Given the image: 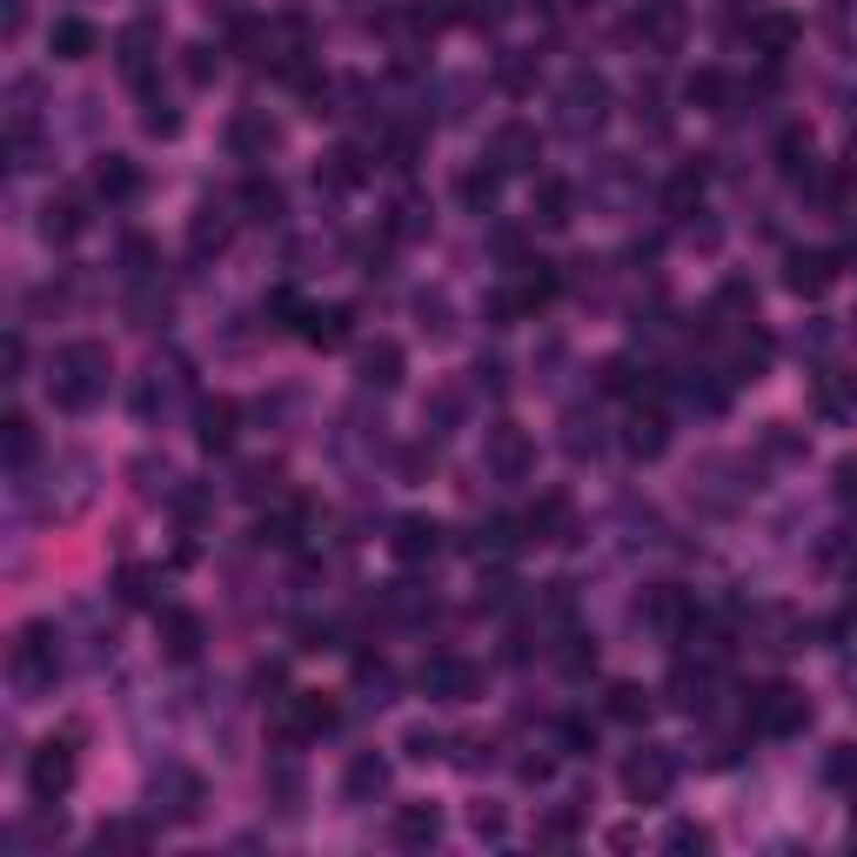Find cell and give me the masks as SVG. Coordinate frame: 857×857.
Masks as SVG:
<instances>
[{"instance_id": "obj_1", "label": "cell", "mask_w": 857, "mask_h": 857, "mask_svg": "<svg viewBox=\"0 0 857 857\" xmlns=\"http://www.w3.org/2000/svg\"><path fill=\"white\" fill-rule=\"evenodd\" d=\"M54 402L61 409H88L101 389H108V349L101 341H67V349L54 356Z\"/></svg>"}, {"instance_id": "obj_2", "label": "cell", "mask_w": 857, "mask_h": 857, "mask_svg": "<svg viewBox=\"0 0 857 857\" xmlns=\"http://www.w3.org/2000/svg\"><path fill=\"white\" fill-rule=\"evenodd\" d=\"M74 744H80V724H67L61 737H47V744L34 750V763H28V784H34V798H41V804L67 798V784H74Z\"/></svg>"}, {"instance_id": "obj_3", "label": "cell", "mask_w": 857, "mask_h": 857, "mask_svg": "<svg viewBox=\"0 0 857 857\" xmlns=\"http://www.w3.org/2000/svg\"><path fill=\"white\" fill-rule=\"evenodd\" d=\"M804 724H811V704H804V691H791V683H763L750 697V730H763V737H798Z\"/></svg>"}, {"instance_id": "obj_4", "label": "cell", "mask_w": 857, "mask_h": 857, "mask_svg": "<svg viewBox=\"0 0 857 857\" xmlns=\"http://www.w3.org/2000/svg\"><path fill=\"white\" fill-rule=\"evenodd\" d=\"M670 784H676V763H670V750H657V744H643V750L623 763V791H630L637 804L670 798Z\"/></svg>"}, {"instance_id": "obj_5", "label": "cell", "mask_w": 857, "mask_h": 857, "mask_svg": "<svg viewBox=\"0 0 857 857\" xmlns=\"http://www.w3.org/2000/svg\"><path fill=\"white\" fill-rule=\"evenodd\" d=\"M837 262H844V254H831V248H798L791 269H784L791 295H824V289L837 282Z\"/></svg>"}, {"instance_id": "obj_6", "label": "cell", "mask_w": 857, "mask_h": 857, "mask_svg": "<svg viewBox=\"0 0 857 857\" xmlns=\"http://www.w3.org/2000/svg\"><path fill=\"white\" fill-rule=\"evenodd\" d=\"M536 154H543V141H536V128H523V121H502L496 128V141H489V161L502 167H536Z\"/></svg>"}, {"instance_id": "obj_7", "label": "cell", "mask_w": 857, "mask_h": 857, "mask_svg": "<svg viewBox=\"0 0 857 857\" xmlns=\"http://www.w3.org/2000/svg\"><path fill=\"white\" fill-rule=\"evenodd\" d=\"M14 670L28 676V683H54V670H61V650L47 643V630L34 623V630H21V643H14Z\"/></svg>"}, {"instance_id": "obj_8", "label": "cell", "mask_w": 857, "mask_h": 857, "mask_svg": "<svg viewBox=\"0 0 857 857\" xmlns=\"http://www.w3.org/2000/svg\"><path fill=\"white\" fill-rule=\"evenodd\" d=\"M637 34H643L657 54H670V47L683 41V8H676V0H650V8L637 14Z\"/></svg>"}, {"instance_id": "obj_9", "label": "cell", "mask_w": 857, "mask_h": 857, "mask_svg": "<svg viewBox=\"0 0 857 857\" xmlns=\"http://www.w3.org/2000/svg\"><path fill=\"white\" fill-rule=\"evenodd\" d=\"M161 650H167V663H195V657H202V617L167 610V617H161Z\"/></svg>"}, {"instance_id": "obj_10", "label": "cell", "mask_w": 857, "mask_h": 857, "mask_svg": "<svg viewBox=\"0 0 857 857\" xmlns=\"http://www.w3.org/2000/svg\"><path fill=\"white\" fill-rule=\"evenodd\" d=\"M798 34H804V28H798L791 14H757V21H750V47L770 54V61H784V54L798 47Z\"/></svg>"}, {"instance_id": "obj_11", "label": "cell", "mask_w": 857, "mask_h": 857, "mask_svg": "<svg viewBox=\"0 0 857 857\" xmlns=\"http://www.w3.org/2000/svg\"><path fill=\"white\" fill-rule=\"evenodd\" d=\"M422 683H428V697H449V704H463L469 691H476V670L469 663H456V657H436L422 670Z\"/></svg>"}, {"instance_id": "obj_12", "label": "cell", "mask_w": 857, "mask_h": 857, "mask_svg": "<svg viewBox=\"0 0 857 857\" xmlns=\"http://www.w3.org/2000/svg\"><path fill=\"white\" fill-rule=\"evenodd\" d=\"M523 530H530V543H563L569 536V496H543L523 517Z\"/></svg>"}, {"instance_id": "obj_13", "label": "cell", "mask_w": 857, "mask_h": 857, "mask_svg": "<svg viewBox=\"0 0 857 857\" xmlns=\"http://www.w3.org/2000/svg\"><path fill=\"white\" fill-rule=\"evenodd\" d=\"M436 550H443V530L428 523V517H402L395 523V556L402 563H422V556H436Z\"/></svg>"}, {"instance_id": "obj_14", "label": "cell", "mask_w": 857, "mask_h": 857, "mask_svg": "<svg viewBox=\"0 0 857 857\" xmlns=\"http://www.w3.org/2000/svg\"><path fill=\"white\" fill-rule=\"evenodd\" d=\"M349 308H302V335L315 341V349H341V341H349Z\"/></svg>"}, {"instance_id": "obj_15", "label": "cell", "mask_w": 857, "mask_h": 857, "mask_svg": "<svg viewBox=\"0 0 857 857\" xmlns=\"http://www.w3.org/2000/svg\"><path fill=\"white\" fill-rule=\"evenodd\" d=\"M663 443H670V422H663L657 409H637L630 428H623V449H630V456H663Z\"/></svg>"}, {"instance_id": "obj_16", "label": "cell", "mask_w": 857, "mask_h": 857, "mask_svg": "<svg viewBox=\"0 0 857 857\" xmlns=\"http://www.w3.org/2000/svg\"><path fill=\"white\" fill-rule=\"evenodd\" d=\"M275 141H282V134H275V121H269V115H254V108H248V115H235V128H228V148H235V154H269Z\"/></svg>"}, {"instance_id": "obj_17", "label": "cell", "mask_w": 857, "mask_h": 857, "mask_svg": "<svg viewBox=\"0 0 857 857\" xmlns=\"http://www.w3.org/2000/svg\"><path fill=\"white\" fill-rule=\"evenodd\" d=\"M443 837V811L436 804H402L395 811V844H436Z\"/></svg>"}, {"instance_id": "obj_18", "label": "cell", "mask_w": 857, "mask_h": 857, "mask_svg": "<svg viewBox=\"0 0 857 857\" xmlns=\"http://www.w3.org/2000/svg\"><path fill=\"white\" fill-rule=\"evenodd\" d=\"M228 235H235V221H228V208H215V202L188 221V248H195V254H221Z\"/></svg>"}, {"instance_id": "obj_19", "label": "cell", "mask_w": 857, "mask_h": 857, "mask_svg": "<svg viewBox=\"0 0 857 857\" xmlns=\"http://www.w3.org/2000/svg\"><path fill=\"white\" fill-rule=\"evenodd\" d=\"M322 730H335V704L322 691H302L289 710V737H322Z\"/></svg>"}, {"instance_id": "obj_20", "label": "cell", "mask_w": 857, "mask_h": 857, "mask_svg": "<svg viewBox=\"0 0 857 857\" xmlns=\"http://www.w3.org/2000/svg\"><path fill=\"white\" fill-rule=\"evenodd\" d=\"M41 228H47V241H74L80 228H88V202H80V195H54L47 215H41Z\"/></svg>"}, {"instance_id": "obj_21", "label": "cell", "mask_w": 857, "mask_h": 857, "mask_svg": "<svg viewBox=\"0 0 857 857\" xmlns=\"http://www.w3.org/2000/svg\"><path fill=\"white\" fill-rule=\"evenodd\" d=\"M643 617H650L657 630H683V623H691V596L663 583V589H650V596H643Z\"/></svg>"}, {"instance_id": "obj_22", "label": "cell", "mask_w": 857, "mask_h": 857, "mask_svg": "<svg viewBox=\"0 0 857 857\" xmlns=\"http://www.w3.org/2000/svg\"><path fill=\"white\" fill-rule=\"evenodd\" d=\"M683 101H691V108H704V115H724V101H730V80H724L717 67H697L691 80H683Z\"/></svg>"}, {"instance_id": "obj_23", "label": "cell", "mask_w": 857, "mask_h": 857, "mask_svg": "<svg viewBox=\"0 0 857 857\" xmlns=\"http://www.w3.org/2000/svg\"><path fill=\"white\" fill-rule=\"evenodd\" d=\"M704 188H710V167H704V161H683L676 175H670V208H676V215H691V208L704 202Z\"/></svg>"}, {"instance_id": "obj_24", "label": "cell", "mask_w": 857, "mask_h": 857, "mask_svg": "<svg viewBox=\"0 0 857 857\" xmlns=\"http://www.w3.org/2000/svg\"><path fill=\"white\" fill-rule=\"evenodd\" d=\"M95 188H101L108 202H128V195L141 188V175H134V161H128V154H101V167H95Z\"/></svg>"}, {"instance_id": "obj_25", "label": "cell", "mask_w": 857, "mask_h": 857, "mask_svg": "<svg viewBox=\"0 0 857 857\" xmlns=\"http://www.w3.org/2000/svg\"><path fill=\"white\" fill-rule=\"evenodd\" d=\"M362 382H369V389H395V382H402V349H395V341L362 349Z\"/></svg>"}, {"instance_id": "obj_26", "label": "cell", "mask_w": 857, "mask_h": 857, "mask_svg": "<svg viewBox=\"0 0 857 857\" xmlns=\"http://www.w3.org/2000/svg\"><path fill=\"white\" fill-rule=\"evenodd\" d=\"M489 463H496L502 476H523V469H530V443H523V428H496V436H489Z\"/></svg>"}, {"instance_id": "obj_27", "label": "cell", "mask_w": 857, "mask_h": 857, "mask_svg": "<svg viewBox=\"0 0 857 857\" xmlns=\"http://www.w3.org/2000/svg\"><path fill=\"white\" fill-rule=\"evenodd\" d=\"M95 47H101V34H95L88 21H54V54H61V61H88Z\"/></svg>"}, {"instance_id": "obj_28", "label": "cell", "mask_w": 857, "mask_h": 857, "mask_svg": "<svg viewBox=\"0 0 857 857\" xmlns=\"http://www.w3.org/2000/svg\"><path fill=\"white\" fill-rule=\"evenodd\" d=\"M604 101H610V88H604V80H596V74H576L569 80V121H604Z\"/></svg>"}, {"instance_id": "obj_29", "label": "cell", "mask_w": 857, "mask_h": 857, "mask_svg": "<svg viewBox=\"0 0 857 857\" xmlns=\"http://www.w3.org/2000/svg\"><path fill=\"white\" fill-rule=\"evenodd\" d=\"M341 784H349V798H382V791H389V763H382V757H356Z\"/></svg>"}, {"instance_id": "obj_30", "label": "cell", "mask_w": 857, "mask_h": 857, "mask_svg": "<svg viewBox=\"0 0 857 857\" xmlns=\"http://www.w3.org/2000/svg\"><path fill=\"white\" fill-rule=\"evenodd\" d=\"M362 175H369L362 148H335V154H328V167H322V182H328V188H356Z\"/></svg>"}, {"instance_id": "obj_31", "label": "cell", "mask_w": 857, "mask_h": 857, "mask_svg": "<svg viewBox=\"0 0 857 857\" xmlns=\"http://www.w3.org/2000/svg\"><path fill=\"white\" fill-rule=\"evenodd\" d=\"M148 47H154V21H134V28L121 34V67H128L134 80H148Z\"/></svg>"}, {"instance_id": "obj_32", "label": "cell", "mask_w": 857, "mask_h": 857, "mask_svg": "<svg viewBox=\"0 0 857 857\" xmlns=\"http://www.w3.org/2000/svg\"><path fill=\"white\" fill-rule=\"evenodd\" d=\"M235 443V402H208L202 409V449H228Z\"/></svg>"}, {"instance_id": "obj_33", "label": "cell", "mask_w": 857, "mask_h": 857, "mask_svg": "<svg viewBox=\"0 0 857 857\" xmlns=\"http://www.w3.org/2000/svg\"><path fill=\"white\" fill-rule=\"evenodd\" d=\"M778 167L784 175H811V128H784L778 134Z\"/></svg>"}, {"instance_id": "obj_34", "label": "cell", "mask_w": 857, "mask_h": 857, "mask_svg": "<svg viewBox=\"0 0 857 857\" xmlns=\"http://www.w3.org/2000/svg\"><path fill=\"white\" fill-rule=\"evenodd\" d=\"M604 710H610L617 724H637V717H650V691H637V683H610Z\"/></svg>"}, {"instance_id": "obj_35", "label": "cell", "mask_w": 857, "mask_h": 857, "mask_svg": "<svg viewBox=\"0 0 857 857\" xmlns=\"http://www.w3.org/2000/svg\"><path fill=\"white\" fill-rule=\"evenodd\" d=\"M241 208H248L254 221H275V215H282V188L254 175V182H241Z\"/></svg>"}, {"instance_id": "obj_36", "label": "cell", "mask_w": 857, "mask_h": 857, "mask_svg": "<svg viewBox=\"0 0 857 857\" xmlns=\"http://www.w3.org/2000/svg\"><path fill=\"white\" fill-rule=\"evenodd\" d=\"M536 221L563 228L569 221V182H536Z\"/></svg>"}, {"instance_id": "obj_37", "label": "cell", "mask_w": 857, "mask_h": 857, "mask_svg": "<svg viewBox=\"0 0 857 857\" xmlns=\"http://www.w3.org/2000/svg\"><path fill=\"white\" fill-rule=\"evenodd\" d=\"M402 21H409L415 34H436V28H449V21H456V8H449V0H409V8H402Z\"/></svg>"}, {"instance_id": "obj_38", "label": "cell", "mask_w": 857, "mask_h": 857, "mask_svg": "<svg viewBox=\"0 0 857 857\" xmlns=\"http://www.w3.org/2000/svg\"><path fill=\"white\" fill-rule=\"evenodd\" d=\"M496 195H502V167H496V161H489V167H469V175H463V202H469V208H489Z\"/></svg>"}, {"instance_id": "obj_39", "label": "cell", "mask_w": 857, "mask_h": 857, "mask_svg": "<svg viewBox=\"0 0 857 857\" xmlns=\"http://www.w3.org/2000/svg\"><path fill=\"white\" fill-rule=\"evenodd\" d=\"M523 308H543V302H556V269L550 262H536V275H523Z\"/></svg>"}, {"instance_id": "obj_40", "label": "cell", "mask_w": 857, "mask_h": 857, "mask_svg": "<svg viewBox=\"0 0 857 857\" xmlns=\"http://www.w3.org/2000/svg\"><path fill=\"white\" fill-rule=\"evenodd\" d=\"M824 778H831V784H857V744H837V750H831Z\"/></svg>"}, {"instance_id": "obj_41", "label": "cell", "mask_w": 857, "mask_h": 857, "mask_svg": "<svg viewBox=\"0 0 857 857\" xmlns=\"http://www.w3.org/2000/svg\"><path fill=\"white\" fill-rule=\"evenodd\" d=\"M28 449H34V422H28V415H8V456L28 463Z\"/></svg>"}, {"instance_id": "obj_42", "label": "cell", "mask_w": 857, "mask_h": 857, "mask_svg": "<svg viewBox=\"0 0 857 857\" xmlns=\"http://www.w3.org/2000/svg\"><path fill=\"white\" fill-rule=\"evenodd\" d=\"M663 844H670V850H710V831H704V824H670Z\"/></svg>"}, {"instance_id": "obj_43", "label": "cell", "mask_w": 857, "mask_h": 857, "mask_svg": "<svg viewBox=\"0 0 857 857\" xmlns=\"http://www.w3.org/2000/svg\"><path fill=\"white\" fill-rule=\"evenodd\" d=\"M422 228H428V221H422V202H402V208H395V221H389V235H395V241H409V235H422Z\"/></svg>"}, {"instance_id": "obj_44", "label": "cell", "mask_w": 857, "mask_h": 857, "mask_svg": "<svg viewBox=\"0 0 857 857\" xmlns=\"http://www.w3.org/2000/svg\"><path fill=\"white\" fill-rule=\"evenodd\" d=\"M717 308H737V315H750V308H757V289H750V282H724Z\"/></svg>"}, {"instance_id": "obj_45", "label": "cell", "mask_w": 857, "mask_h": 857, "mask_svg": "<svg viewBox=\"0 0 857 857\" xmlns=\"http://www.w3.org/2000/svg\"><path fill=\"white\" fill-rule=\"evenodd\" d=\"M817 402H824V415H844V402H850V389H844L837 376H817Z\"/></svg>"}, {"instance_id": "obj_46", "label": "cell", "mask_w": 857, "mask_h": 857, "mask_svg": "<svg viewBox=\"0 0 857 857\" xmlns=\"http://www.w3.org/2000/svg\"><path fill=\"white\" fill-rule=\"evenodd\" d=\"M182 128V115L167 108V101H148V134H175Z\"/></svg>"}, {"instance_id": "obj_47", "label": "cell", "mask_w": 857, "mask_h": 857, "mask_svg": "<svg viewBox=\"0 0 857 857\" xmlns=\"http://www.w3.org/2000/svg\"><path fill=\"white\" fill-rule=\"evenodd\" d=\"M543 837H550V844H569V837H576V811H556V817H543Z\"/></svg>"}, {"instance_id": "obj_48", "label": "cell", "mask_w": 857, "mask_h": 857, "mask_svg": "<svg viewBox=\"0 0 857 857\" xmlns=\"http://www.w3.org/2000/svg\"><path fill=\"white\" fill-rule=\"evenodd\" d=\"M148 569H121V596H128V604H148Z\"/></svg>"}, {"instance_id": "obj_49", "label": "cell", "mask_w": 857, "mask_h": 857, "mask_svg": "<svg viewBox=\"0 0 857 857\" xmlns=\"http://www.w3.org/2000/svg\"><path fill=\"white\" fill-rule=\"evenodd\" d=\"M215 67H221V54H215V47H188V74H195V80H208Z\"/></svg>"}, {"instance_id": "obj_50", "label": "cell", "mask_w": 857, "mask_h": 857, "mask_svg": "<svg viewBox=\"0 0 857 857\" xmlns=\"http://www.w3.org/2000/svg\"><path fill=\"white\" fill-rule=\"evenodd\" d=\"M563 744H569V750H589V744H596V724L569 717V724H563Z\"/></svg>"}, {"instance_id": "obj_51", "label": "cell", "mask_w": 857, "mask_h": 857, "mask_svg": "<svg viewBox=\"0 0 857 857\" xmlns=\"http://www.w3.org/2000/svg\"><path fill=\"white\" fill-rule=\"evenodd\" d=\"M469 824H476V837H502V811H496V804H476Z\"/></svg>"}, {"instance_id": "obj_52", "label": "cell", "mask_w": 857, "mask_h": 857, "mask_svg": "<svg viewBox=\"0 0 857 857\" xmlns=\"http://www.w3.org/2000/svg\"><path fill=\"white\" fill-rule=\"evenodd\" d=\"M463 14H469L476 28H496V21H502V0H469V8H463Z\"/></svg>"}, {"instance_id": "obj_53", "label": "cell", "mask_w": 857, "mask_h": 857, "mask_svg": "<svg viewBox=\"0 0 857 857\" xmlns=\"http://www.w3.org/2000/svg\"><path fill=\"white\" fill-rule=\"evenodd\" d=\"M141 837H148L141 824H108V831H101V850H108V844H141Z\"/></svg>"}, {"instance_id": "obj_54", "label": "cell", "mask_w": 857, "mask_h": 857, "mask_svg": "<svg viewBox=\"0 0 857 857\" xmlns=\"http://www.w3.org/2000/svg\"><path fill=\"white\" fill-rule=\"evenodd\" d=\"M402 750H409V757H436V730H409Z\"/></svg>"}, {"instance_id": "obj_55", "label": "cell", "mask_w": 857, "mask_h": 857, "mask_svg": "<svg viewBox=\"0 0 857 857\" xmlns=\"http://www.w3.org/2000/svg\"><path fill=\"white\" fill-rule=\"evenodd\" d=\"M837 496H844V502L857 496V463H837Z\"/></svg>"}]
</instances>
